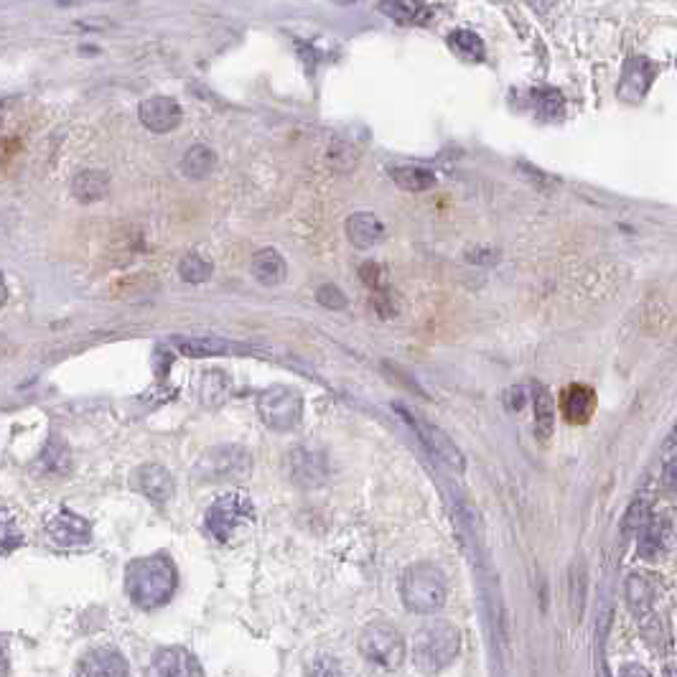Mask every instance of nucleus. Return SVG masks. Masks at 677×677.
Returning <instances> with one entry per match:
<instances>
[{"label": "nucleus", "instance_id": "f257e3e1", "mask_svg": "<svg viewBox=\"0 0 677 677\" xmlns=\"http://www.w3.org/2000/svg\"><path fill=\"white\" fill-rule=\"evenodd\" d=\"M179 586L174 560L166 555H146L125 568V594L138 609H161L174 599Z\"/></svg>", "mask_w": 677, "mask_h": 677}, {"label": "nucleus", "instance_id": "f03ea898", "mask_svg": "<svg viewBox=\"0 0 677 677\" xmlns=\"http://www.w3.org/2000/svg\"><path fill=\"white\" fill-rule=\"evenodd\" d=\"M461 652V634L451 622L433 619L415 632L410 644V660L415 670L426 677L441 675L454 665Z\"/></svg>", "mask_w": 677, "mask_h": 677}, {"label": "nucleus", "instance_id": "7ed1b4c3", "mask_svg": "<svg viewBox=\"0 0 677 677\" xmlns=\"http://www.w3.org/2000/svg\"><path fill=\"white\" fill-rule=\"evenodd\" d=\"M448 596L446 576L433 563H415L400 578V599L410 614H436Z\"/></svg>", "mask_w": 677, "mask_h": 677}, {"label": "nucleus", "instance_id": "20e7f679", "mask_svg": "<svg viewBox=\"0 0 677 677\" xmlns=\"http://www.w3.org/2000/svg\"><path fill=\"white\" fill-rule=\"evenodd\" d=\"M359 652H362L364 662L382 672L398 670L405 662V639L392 624L375 622L367 624L359 634Z\"/></svg>", "mask_w": 677, "mask_h": 677}, {"label": "nucleus", "instance_id": "39448f33", "mask_svg": "<svg viewBox=\"0 0 677 677\" xmlns=\"http://www.w3.org/2000/svg\"><path fill=\"white\" fill-rule=\"evenodd\" d=\"M252 515H255L252 499L245 492H232L219 497L209 507L207 515H204V527H207V532L214 540L227 543L242 525L252 520Z\"/></svg>", "mask_w": 677, "mask_h": 677}, {"label": "nucleus", "instance_id": "423d86ee", "mask_svg": "<svg viewBox=\"0 0 677 677\" xmlns=\"http://www.w3.org/2000/svg\"><path fill=\"white\" fill-rule=\"evenodd\" d=\"M258 413L270 431L288 433L301 423L303 398L296 390H291V387H268L265 392H260Z\"/></svg>", "mask_w": 677, "mask_h": 677}, {"label": "nucleus", "instance_id": "0eeeda50", "mask_svg": "<svg viewBox=\"0 0 677 677\" xmlns=\"http://www.w3.org/2000/svg\"><path fill=\"white\" fill-rule=\"evenodd\" d=\"M252 471V456L242 446H217L196 464V476L204 482H230L242 479Z\"/></svg>", "mask_w": 677, "mask_h": 677}, {"label": "nucleus", "instance_id": "6e6552de", "mask_svg": "<svg viewBox=\"0 0 677 677\" xmlns=\"http://www.w3.org/2000/svg\"><path fill=\"white\" fill-rule=\"evenodd\" d=\"M46 538L51 540V545L62 550H77L90 545L92 540V525L84 517L74 515V512L62 510L56 512L54 517L46 525Z\"/></svg>", "mask_w": 677, "mask_h": 677}, {"label": "nucleus", "instance_id": "1a4fd4ad", "mask_svg": "<svg viewBox=\"0 0 677 677\" xmlns=\"http://www.w3.org/2000/svg\"><path fill=\"white\" fill-rule=\"evenodd\" d=\"M403 415L410 420V426L415 428V433H418L420 441L426 443V448L431 451L433 456H436V459H441L443 464L448 466V469L464 471V456H461L459 446H456V443L451 441V438H448L446 433L441 431V428L431 426V423H426V420L413 418L408 410H403Z\"/></svg>", "mask_w": 677, "mask_h": 677}, {"label": "nucleus", "instance_id": "9d476101", "mask_svg": "<svg viewBox=\"0 0 677 677\" xmlns=\"http://www.w3.org/2000/svg\"><path fill=\"white\" fill-rule=\"evenodd\" d=\"M146 677H204L202 665L184 647H166L153 655Z\"/></svg>", "mask_w": 677, "mask_h": 677}, {"label": "nucleus", "instance_id": "9b49d317", "mask_svg": "<svg viewBox=\"0 0 677 677\" xmlns=\"http://www.w3.org/2000/svg\"><path fill=\"white\" fill-rule=\"evenodd\" d=\"M138 115H140V123L146 125L151 133H171V130L179 128L181 118H184L179 102H176L174 97H163V95L143 100Z\"/></svg>", "mask_w": 677, "mask_h": 677}, {"label": "nucleus", "instance_id": "f8f14e48", "mask_svg": "<svg viewBox=\"0 0 677 677\" xmlns=\"http://www.w3.org/2000/svg\"><path fill=\"white\" fill-rule=\"evenodd\" d=\"M74 677H130V667L118 650L97 647L79 660Z\"/></svg>", "mask_w": 677, "mask_h": 677}, {"label": "nucleus", "instance_id": "ddd939ff", "mask_svg": "<svg viewBox=\"0 0 677 677\" xmlns=\"http://www.w3.org/2000/svg\"><path fill=\"white\" fill-rule=\"evenodd\" d=\"M135 487H138V492L143 494V497H148L156 504H166L176 492L174 476H171L168 469H163L161 464L140 466V469L135 471Z\"/></svg>", "mask_w": 677, "mask_h": 677}, {"label": "nucleus", "instance_id": "4468645a", "mask_svg": "<svg viewBox=\"0 0 677 677\" xmlns=\"http://www.w3.org/2000/svg\"><path fill=\"white\" fill-rule=\"evenodd\" d=\"M657 67L652 62H647L644 56H632L624 67V79L619 84V95L629 102H639L644 97V92L650 90L652 79H655Z\"/></svg>", "mask_w": 677, "mask_h": 677}, {"label": "nucleus", "instance_id": "2eb2a0df", "mask_svg": "<svg viewBox=\"0 0 677 677\" xmlns=\"http://www.w3.org/2000/svg\"><path fill=\"white\" fill-rule=\"evenodd\" d=\"M624 599H627L629 611L637 619L650 616L657 604V588L647 573H629L627 583H624Z\"/></svg>", "mask_w": 677, "mask_h": 677}, {"label": "nucleus", "instance_id": "dca6fc26", "mask_svg": "<svg viewBox=\"0 0 677 677\" xmlns=\"http://www.w3.org/2000/svg\"><path fill=\"white\" fill-rule=\"evenodd\" d=\"M670 520L665 515H652L639 527V555L647 560L660 558L670 543Z\"/></svg>", "mask_w": 677, "mask_h": 677}, {"label": "nucleus", "instance_id": "f3484780", "mask_svg": "<svg viewBox=\"0 0 677 677\" xmlns=\"http://www.w3.org/2000/svg\"><path fill=\"white\" fill-rule=\"evenodd\" d=\"M560 410H563L568 423L583 426V423L591 420L596 410V392L586 385H571L560 398Z\"/></svg>", "mask_w": 677, "mask_h": 677}, {"label": "nucleus", "instance_id": "a211bd4d", "mask_svg": "<svg viewBox=\"0 0 677 677\" xmlns=\"http://www.w3.org/2000/svg\"><path fill=\"white\" fill-rule=\"evenodd\" d=\"M250 270L252 275H255V280L263 283V286H278V283L286 280V260H283V255H280L278 250H273V247H265V250L255 252V255H252Z\"/></svg>", "mask_w": 677, "mask_h": 677}, {"label": "nucleus", "instance_id": "6ab92c4d", "mask_svg": "<svg viewBox=\"0 0 677 677\" xmlns=\"http://www.w3.org/2000/svg\"><path fill=\"white\" fill-rule=\"evenodd\" d=\"M385 227L380 219L370 212H357L347 219V237L357 247H372L382 240Z\"/></svg>", "mask_w": 677, "mask_h": 677}, {"label": "nucleus", "instance_id": "aec40b11", "mask_svg": "<svg viewBox=\"0 0 677 677\" xmlns=\"http://www.w3.org/2000/svg\"><path fill=\"white\" fill-rule=\"evenodd\" d=\"M110 189V176L105 171H97V168H90V171H82V174L74 176L72 181V194L74 199L84 204L100 202L102 196L107 194Z\"/></svg>", "mask_w": 677, "mask_h": 677}, {"label": "nucleus", "instance_id": "412c9836", "mask_svg": "<svg viewBox=\"0 0 677 677\" xmlns=\"http://www.w3.org/2000/svg\"><path fill=\"white\" fill-rule=\"evenodd\" d=\"M532 410H535V433L550 438L555 428V400L545 385H532Z\"/></svg>", "mask_w": 677, "mask_h": 677}, {"label": "nucleus", "instance_id": "4be33fe9", "mask_svg": "<svg viewBox=\"0 0 677 677\" xmlns=\"http://www.w3.org/2000/svg\"><path fill=\"white\" fill-rule=\"evenodd\" d=\"M214 166H217V156H214L212 148L207 146H191L189 151L184 153V158H181V171H184L186 179L191 181L207 179L214 171Z\"/></svg>", "mask_w": 677, "mask_h": 677}, {"label": "nucleus", "instance_id": "5701e85b", "mask_svg": "<svg viewBox=\"0 0 677 677\" xmlns=\"http://www.w3.org/2000/svg\"><path fill=\"white\" fill-rule=\"evenodd\" d=\"M176 349L186 357H219V354H230L235 344L224 342V339H212V336H191V339H176Z\"/></svg>", "mask_w": 677, "mask_h": 677}, {"label": "nucleus", "instance_id": "b1692460", "mask_svg": "<svg viewBox=\"0 0 677 677\" xmlns=\"http://www.w3.org/2000/svg\"><path fill=\"white\" fill-rule=\"evenodd\" d=\"M392 181L398 186H403L405 191H426L436 186V174H433L431 168L423 166H398L390 168Z\"/></svg>", "mask_w": 677, "mask_h": 677}, {"label": "nucleus", "instance_id": "393cba45", "mask_svg": "<svg viewBox=\"0 0 677 677\" xmlns=\"http://www.w3.org/2000/svg\"><path fill=\"white\" fill-rule=\"evenodd\" d=\"M448 46L466 59V62H482L487 49H484V41L474 34V31H454L448 36Z\"/></svg>", "mask_w": 677, "mask_h": 677}, {"label": "nucleus", "instance_id": "a878e982", "mask_svg": "<svg viewBox=\"0 0 677 677\" xmlns=\"http://www.w3.org/2000/svg\"><path fill=\"white\" fill-rule=\"evenodd\" d=\"M41 464H44V469L49 471V474H67L69 466H72L67 443L59 441V438H51L46 451L41 454Z\"/></svg>", "mask_w": 677, "mask_h": 677}, {"label": "nucleus", "instance_id": "bb28decb", "mask_svg": "<svg viewBox=\"0 0 677 677\" xmlns=\"http://www.w3.org/2000/svg\"><path fill=\"white\" fill-rule=\"evenodd\" d=\"M227 392H230V380L222 375L219 370L209 372L202 382V400L207 408H219V405L227 400Z\"/></svg>", "mask_w": 677, "mask_h": 677}, {"label": "nucleus", "instance_id": "cd10ccee", "mask_svg": "<svg viewBox=\"0 0 677 677\" xmlns=\"http://www.w3.org/2000/svg\"><path fill=\"white\" fill-rule=\"evenodd\" d=\"M179 273H181V278L186 280V283H194V286H199V283H207V280L212 278V263H209V260H204L202 255L191 252V255H186V258L181 260Z\"/></svg>", "mask_w": 677, "mask_h": 677}, {"label": "nucleus", "instance_id": "c85d7f7f", "mask_svg": "<svg viewBox=\"0 0 677 677\" xmlns=\"http://www.w3.org/2000/svg\"><path fill=\"white\" fill-rule=\"evenodd\" d=\"M23 543V532L18 530L16 517L11 512L0 510V555L11 553Z\"/></svg>", "mask_w": 677, "mask_h": 677}, {"label": "nucleus", "instance_id": "c756f323", "mask_svg": "<svg viewBox=\"0 0 677 677\" xmlns=\"http://www.w3.org/2000/svg\"><path fill=\"white\" fill-rule=\"evenodd\" d=\"M382 11L398 21H415L423 13V0H380Z\"/></svg>", "mask_w": 677, "mask_h": 677}, {"label": "nucleus", "instance_id": "7c9ffc66", "mask_svg": "<svg viewBox=\"0 0 677 677\" xmlns=\"http://www.w3.org/2000/svg\"><path fill=\"white\" fill-rule=\"evenodd\" d=\"M647 517H650V502H647L644 497H637L632 504H629L627 515H624V522H622L624 532H627V535H632V532H639V527L644 525V520H647Z\"/></svg>", "mask_w": 677, "mask_h": 677}, {"label": "nucleus", "instance_id": "2f4dec72", "mask_svg": "<svg viewBox=\"0 0 677 677\" xmlns=\"http://www.w3.org/2000/svg\"><path fill=\"white\" fill-rule=\"evenodd\" d=\"M583 601H586V573L581 571L576 573L573 568V578H571V609L576 614V619H581L583 614Z\"/></svg>", "mask_w": 677, "mask_h": 677}, {"label": "nucleus", "instance_id": "473e14b6", "mask_svg": "<svg viewBox=\"0 0 677 677\" xmlns=\"http://www.w3.org/2000/svg\"><path fill=\"white\" fill-rule=\"evenodd\" d=\"M538 110L543 118H555V115H560L563 112V97L558 95L555 90H545L543 95H540V102H538Z\"/></svg>", "mask_w": 677, "mask_h": 677}, {"label": "nucleus", "instance_id": "72a5a7b5", "mask_svg": "<svg viewBox=\"0 0 677 677\" xmlns=\"http://www.w3.org/2000/svg\"><path fill=\"white\" fill-rule=\"evenodd\" d=\"M665 484L670 489H675V474H677V464H675V433H670V438L665 441Z\"/></svg>", "mask_w": 677, "mask_h": 677}, {"label": "nucleus", "instance_id": "f704fd0d", "mask_svg": "<svg viewBox=\"0 0 677 677\" xmlns=\"http://www.w3.org/2000/svg\"><path fill=\"white\" fill-rule=\"evenodd\" d=\"M319 303L326 308H344L347 306V298H344V293L339 288L324 286L319 291Z\"/></svg>", "mask_w": 677, "mask_h": 677}, {"label": "nucleus", "instance_id": "c9c22d12", "mask_svg": "<svg viewBox=\"0 0 677 677\" xmlns=\"http://www.w3.org/2000/svg\"><path fill=\"white\" fill-rule=\"evenodd\" d=\"M311 677H342V675H339V667H336V662L319 660L314 665V675H311Z\"/></svg>", "mask_w": 677, "mask_h": 677}, {"label": "nucleus", "instance_id": "e433bc0d", "mask_svg": "<svg viewBox=\"0 0 677 677\" xmlns=\"http://www.w3.org/2000/svg\"><path fill=\"white\" fill-rule=\"evenodd\" d=\"M619 677H652L650 670L642 665H627L622 672H619Z\"/></svg>", "mask_w": 677, "mask_h": 677}, {"label": "nucleus", "instance_id": "4c0bfd02", "mask_svg": "<svg viewBox=\"0 0 677 677\" xmlns=\"http://www.w3.org/2000/svg\"><path fill=\"white\" fill-rule=\"evenodd\" d=\"M553 3H555V0H530V6L535 8V11H540V13L548 11V8L553 6Z\"/></svg>", "mask_w": 677, "mask_h": 677}, {"label": "nucleus", "instance_id": "58836bf2", "mask_svg": "<svg viewBox=\"0 0 677 677\" xmlns=\"http://www.w3.org/2000/svg\"><path fill=\"white\" fill-rule=\"evenodd\" d=\"M6 672H8V655H6L3 642H0V677H6Z\"/></svg>", "mask_w": 677, "mask_h": 677}, {"label": "nucleus", "instance_id": "ea45409f", "mask_svg": "<svg viewBox=\"0 0 677 677\" xmlns=\"http://www.w3.org/2000/svg\"><path fill=\"white\" fill-rule=\"evenodd\" d=\"M6 301H8V286H6V278L0 275V308L6 306Z\"/></svg>", "mask_w": 677, "mask_h": 677}, {"label": "nucleus", "instance_id": "a19ab883", "mask_svg": "<svg viewBox=\"0 0 677 677\" xmlns=\"http://www.w3.org/2000/svg\"><path fill=\"white\" fill-rule=\"evenodd\" d=\"M665 677H675V670H672V667H667V672H665Z\"/></svg>", "mask_w": 677, "mask_h": 677}]
</instances>
